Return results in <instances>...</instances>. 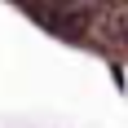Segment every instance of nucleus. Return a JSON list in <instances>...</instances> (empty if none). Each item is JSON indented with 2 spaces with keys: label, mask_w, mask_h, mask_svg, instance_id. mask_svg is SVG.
Here are the masks:
<instances>
[{
  "label": "nucleus",
  "mask_w": 128,
  "mask_h": 128,
  "mask_svg": "<svg viewBox=\"0 0 128 128\" xmlns=\"http://www.w3.org/2000/svg\"><path fill=\"white\" fill-rule=\"evenodd\" d=\"M13 4L26 9L40 26H49L53 36L84 40L93 31V26H88V4H75V0H13Z\"/></svg>",
  "instance_id": "nucleus-1"
},
{
  "label": "nucleus",
  "mask_w": 128,
  "mask_h": 128,
  "mask_svg": "<svg viewBox=\"0 0 128 128\" xmlns=\"http://www.w3.org/2000/svg\"><path fill=\"white\" fill-rule=\"evenodd\" d=\"M88 26L106 44L128 49V0H93L88 4Z\"/></svg>",
  "instance_id": "nucleus-2"
}]
</instances>
